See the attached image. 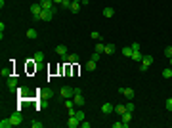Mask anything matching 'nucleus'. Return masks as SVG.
<instances>
[{"mask_svg": "<svg viewBox=\"0 0 172 128\" xmlns=\"http://www.w3.org/2000/svg\"><path fill=\"white\" fill-rule=\"evenodd\" d=\"M59 96L63 98V100H69V98L75 96V88H71V86H63L61 90H59Z\"/></svg>", "mask_w": 172, "mask_h": 128, "instance_id": "f257e3e1", "label": "nucleus"}, {"mask_svg": "<svg viewBox=\"0 0 172 128\" xmlns=\"http://www.w3.org/2000/svg\"><path fill=\"white\" fill-rule=\"evenodd\" d=\"M73 101H75V105H77V107H82V105H84V98H82V94H80V88H75Z\"/></svg>", "mask_w": 172, "mask_h": 128, "instance_id": "f03ea898", "label": "nucleus"}, {"mask_svg": "<svg viewBox=\"0 0 172 128\" xmlns=\"http://www.w3.org/2000/svg\"><path fill=\"white\" fill-rule=\"evenodd\" d=\"M54 15H55V6H54L52 10H42L40 17H42V21H52V19H54Z\"/></svg>", "mask_w": 172, "mask_h": 128, "instance_id": "7ed1b4c3", "label": "nucleus"}, {"mask_svg": "<svg viewBox=\"0 0 172 128\" xmlns=\"http://www.w3.org/2000/svg\"><path fill=\"white\" fill-rule=\"evenodd\" d=\"M122 128H128L130 126V120H132V113L130 111H126V113H122Z\"/></svg>", "mask_w": 172, "mask_h": 128, "instance_id": "20e7f679", "label": "nucleus"}, {"mask_svg": "<svg viewBox=\"0 0 172 128\" xmlns=\"http://www.w3.org/2000/svg\"><path fill=\"white\" fill-rule=\"evenodd\" d=\"M10 120H12V124H14V126H21V124H23V117H21L19 113H14L12 117H10Z\"/></svg>", "mask_w": 172, "mask_h": 128, "instance_id": "39448f33", "label": "nucleus"}, {"mask_svg": "<svg viewBox=\"0 0 172 128\" xmlns=\"http://www.w3.org/2000/svg\"><path fill=\"white\" fill-rule=\"evenodd\" d=\"M119 94H122V96H126L128 100H132V98H134V90H132V88H119Z\"/></svg>", "mask_w": 172, "mask_h": 128, "instance_id": "423d86ee", "label": "nucleus"}, {"mask_svg": "<svg viewBox=\"0 0 172 128\" xmlns=\"http://www.w3.org/2000/svg\"><path fill=\"white\" fill-rule=\"evenodd\" d=\"M31 14H33V15H40V14H42V6H40V2H35V4L31 6Z\"/></svg>", "mask_w": 172, "mask_h": 128, "instance_id": "0eeeda50", "label": "nucleus"}, {"mask_svg": "<svg viewBox=\"0 0 172 128\" xmlns=\"http://www.w3.org/2000/svg\"><path fill=\"white\" fill-rule=\"evenodd\" d=\"M78 124H80V120H78L75 115H71V117H69V120H67V126H69V128H77Z\"/></svg>", "mask_w": 172, "mask_h": 128, "instance_id": "6e6552de", "label": "nucleus"}, {"mask_svg": "<svg viewBox=\"0 0 172 128\" xmlns=\"http://www.w3.org/2000/svg\"><path fill=\"white\" fill-rule=\"evenodd\" d=\"M8 88L10 90H15V88H17V77H15V75H12V77L8 78Z\"/></svg>", "mask_w": 172, "mask_h": 128, "instance_id": "1a4fd4ad", "label": "nucleus"}, {"mask_svg": "<svg viewBox=\"0 0 172 128\" xmlns=\"http://www.w3.org/2000/svg\"><path fill=\"white\" fill-rule=\"evenodd\" d=\"M42 6V10H52L54 8V0H38Z\"/></svg>", "mask_w": 172, "mask_h": 128, "instance_id": "9d476101", "label": "nucleus"}, {"mask_svg": "<svg viewBox=\"0 0 172 128\" xmlns=\"http://www.w3.org/2000/svg\"><path fill=\"white\" fill-rule=\"evenodd\" d=\"M55 54L58 55H67V46H63V44H59V46H55Z\"/></svg>", "mask_w": 172, "mask_h": 128, "instance_id": "9b49d317", "label": "nucleus"}, {"mask_svg": "<svg viewBox=\"0 0 172 128\" xmlns=\"http://www.w3.org/2000/svg\"><path fill=\"white\" fill-rule=\"evenodd\" d=\"M111 111H115V107L111 105V103H103V105H101V113L103 115H109Z\"/></svg>", "mask_w": 172, "mask_h": 128, "instance_id": "f8f14e48", "label": "nucleus"}, {"mask_svg": "<svg viewBox=\"0 0 172 128\" xmlns=\"http://www.w3.org/2000/svg\"><path fill=\"white\" fill-rule=\"evenodd\" d=\"M0 75H2V77H6V78H10V77H12V65H8V67H2Z\"/></svg>", "mask_w": 172, "mask_h": 128, "instance_id": "ddd939ff", "label": "nucleus"}, {"mask_svg": "<svg viewBox=\"0 0 172 128\" xmlns=\"http://www.w3.org/2000/svg\"><path fill=\"white\" fill-rule=\"evenodd\" d=\"M73 12V14H78V10H80V2L78 0H73V4H71V8H69Z\"/></svg>", "mask_w": 172, "mask_h": 128, "instance_id": "4468645a", "label": "nucleus"}, {"mask_svg": "<svg viewBox=\"0 0 172 128\" xmlns=\"http://www.w3.org/2000/svg\"><path fill=\"white\" fill-rule=\"evenodd\" d=\"M33 61H35V63H42V61H44V52H36Z\"/></svg>", "mask_w": 172, "mask_h": 128, "instance_id": "2eb2a0df", "label": "nucleus"}, {"mask_svg": "<svg viewBox=\"0 0 172 128\" xmlns=\"http://www.w3.org/2000/svg\"><path fill=\"white\" fill-rule=\"evenodd\" d=\"M96 52H98V54H103V52H105V44L101 40L96 42Z\"/></svg>", "mask_w": 172, "mask_h": 128, "instance_id": "dca6fc26", "label": "nucleus"}, {"mask_svg": "<svg viewBox=\"0 0 172 128\" xmlns=\"http://www.w3.org/2000/svg\"><path fill=\"white\" fill-rule=\"evenodd\" d=\"M14 124H12V120L10 119H2L0 120V128H12Z\"/></svg>", "mask_w": 172, "mask_h": 128, "instance_id": "f3484780", "label": "nucleus"}, {"mask_svg": "<svg viewBox=\"0 0 172 128\" xmlns=\"http://www.w3.org/2000/svg\"><path fill=\"white\" fill-rule=\"evenodd\" d=\"M151 63H153V57H151V55H144V57H141V65H147V67H149Z\"/></svg>", "mask_w": 172, "mask_h": 128, "instance_id": "a211bd4d", "label": "nucleus"}, {"mask_svg": "<svg viewBox=\"0 0 172 128\" xmlns=\"http://www.w3.org/2000/svg\"><path fill=\"white\" fill-rule=\"evenodd\" d=\"M115 50H117V48H115V44H105V52H103V54H109V55H111V54H115Z\"/></svg>", "mask_w": 172, "mask_h": 128, "instance_id": "6ab92c4d", "label": "nucleus"}, {"mask_svg": "<svg viewBox=\"0 0 172 128\" xmlns=\"http://www.w3.org/2000/svg\"><path fill=\"white\" fill-rule=\"evenodd\" d=\"M103 15H105V17H113V15H115V10L107 6V8H103Z\"/></svg>", "mask_w": 172, "mask_h": 128, "instance_id": "aec40b11", "label": "nucleus"}, {"mask_svg": "<svg viewBox=\"0 0 172 128\" xmlns=\"http://www.w3.org/2000/svg\"><path fill=\"white\" fill-rule=\"evenodd\" d=\"M36 37H38L36 29H29V31H27V38H31V40H33V38H36Z\"/></svg>", "mask_w": 172, "mask_h": 128, "instance_id": "412c9836", "label": "nucleus"}, {"mask_svg": "<svg viewBox=\"0 0 172 128\" xmlns=\"http://www.w3.org/2000/svg\"><path fill=\"white\" fill-rule=\"evenodd\" d=\"M115 113H117V115L126 113V105H115Z\"/></svg>", "mask_w": 172, "mask_h": 128, "instance_id": "4be33fe9", "label": "nucleus"}, {"mask_svg": "<svg viewBox=\"0 0 172 128\" xmlns=\"http://www.w3.org/2000/svg\"><path fill=\"white\" fill-rule=\"evenodd\" d=\"M96 63H98V61L90 60V61H88V63H86V71H94V69H96Z\"/></svg>", "mask_w": 172, "mask_h": 128, "instance_id": "5701e85b", "label": "nucleus"}, {"mask_svg": "<svg viewBox=\"0 0 172 128\" xmlns=\"http://www.w3.org/2000/svg\"><path fill=\"white\" fill-rule=\"evenodd\" d=\"M163 77H164V78H170V77H172V67L163 69Z\"/></svg>", "mask_w": 172, "mask_h": 128, "instance_id": "b1692460", "label": "nucleus"}, {"mask_svg": "<svg viewBox=\"0 0 172 128\" xmlns=\"http://www.w3.org/2000/svg\"><path fill=\"white\" fill-rule=\"evenodd\" d=\"M122 54L126 55V57H132V48L130 46H124V48H122Z\"/></svg>", "mask_w": 172, "mask_h": 128, "instance_id": "393cba45", "label": "nucleus"}, {"mask_svg": "<svg viewBox=\"0 0 172 128\" xmlns=\"http://www.w3.org/2000/svg\"><path fill=\"white\" fill-rule=\"evenodd\" d=\"M75 117H77V119H78V120H80V122H82V120H84V111H82V109L75 111Z\"/></svg>", "mask_w": 172, "mask_h": 128, "instance_id": "a878e982", "label": "nucleus"}, {"mask_svg": "<svg viewBox=\"0 0 172 128\" xmlns=\"http://www.w3.org/2000/svg\"><path fill=\"white\" fill-rule=\"evenodd\" d=\"M90 37L94 38L96 42H98V40H101V35H100V33H98V31H92V33H90Z\"/></svg>", "mask_w": 172, "mask_h": 128, "instance_id": "bb28decb", "label": "nucleus"}, {"mask_svg": "<svg viewBox=\"0 0 172 128\" xmlns=\"http://www.w3.org/2000/svg\"><path fill=\"white\" fill-rule=\"evenodd\" d=\"M71 4H73V0H63V2H61V8L69 10V8H71Z\"/></svg>", "mask_w": 172, "mask_h": 128, "instance_id": "cd10ccee", "label": "nucleus"}, {"mask_svg": "<svg viewBox=\"0 0 172 128\" xmlns=\"http://www.w3.org/2000/svg\"><path fill=\"white\" fill-rule=\"evenodd\" d=\"M31 126H33V128H42V126H44V122H40V120H33Z\"/></svg>", "mask_w": 172, "mask_h": 128, "instance_id": "c85d7f7f", "label": "nucleus"}, {"mask_svg": "<svg viewBox=\"0 0 172 128\" xmlns=\"http://www.w3.org/2000/svg\"><path fill=\"white\" fill-rule=\"evenodd\" d=\"M164 107H166L168 111H172V98H168V100L164 101Z\"/></svg>", "mask_w": 172, "mask_h": 128, "instance_id": "c756f323", "label": "nucleus"}, {"mask_svg": "<svg viewBox=\"0 0 172 128\" xmlns=\"http://www.w3.org/2000/svg\"><path fill=\"white\" fill-rule=\"evenodd\" d=\"M132 60L140 61V60H141V54H140V52H132Z\"/></svg>", "mask_w": 172, "mask_h": 128, "instance_id": "7c9ffc66", "label": "nucleus"}, {"mask_svg": "<svg viewBox=\"0 0 172 128\" xmlns=\"http://www.w3.org/2000/svg\"><path fill=\"white\" fill-rule=\"evenodd\" d=\"M17 92H21V96H27V94H29V88H27V86H21Z\"/></svg>", "mask_w": 172, "mask_h": 128, "instance_id": "2f4dec72", "label": "nucleus"}, {"mask_svg": "<svg viewBox=\"0 0 172 128\" xmlns=\"http://www.w3.org/2000/svg\"><path fill=\"white\" fill-rule=\"evenodd\" d=\"M130 48H132V52H140V44H138V42L130 44Z\"/></svg>", "mask_w": 172, "mask_h": 128, "instance_id": "473e14b6", "label": "nucleus"}, {"mask_svg": "<svg viewBox=\"0 0 172 128\" xmlns=\"http://www.w3.org/2000/svg\"><path fill=\"white\" fill-rule=\"evenodd\" d=\"M134 109H136V105H134V103H126V111L134 113Z\"/></svg>", "mask_w": 172, "mask_h": 128, "instance_id": "72a5a7b5", "label": "nucleus"}, {"mask_svg": "<svg viewBox=\"0 0 172 128\" xmlns=\"http://www.w3.org/2000/svg\"><path fill=\"white\" fill-rule=\"evenodd\" d=\"M164 55H166V57H172V46H168L166 50H164Z\"/></svg>", "mask_w": 172, "mask_h": 128, "instance_id": "f704fd0d", "label": "nucleus"}, {"mask_svg": "<svg viewBox=\"0 0 172 128\" xmlns=\"http://www.w3.org/2000/svg\"><path fill=\"white\" fill-rule=\"evenodd\" d=\"M90 60H94V61H100V54H98V52H94V54H92V57Z\"/></svg>", "mask_w": 172, "mask_h": 128, "instance_id": "c9c22d12", "label": "nucleus"}, {"mask_svg": "<svg viewBox=\"0 0 172 128\" xmlns=\"http://www.w3.org/2000/svg\"><path fill=\"white\" fill-rule=\"evenodd\" d=\"M147 69H149V67H147V65H140V71H141V73H145Z\"/></svg>", "mask_w": 172, "mask_h": 128, "instance_id": "e433bc0d", "label": "nucleus"}, {"mask_svg": "<svg viewBox=\"0 0 172 128\" xmlns=\"http://www.w3.org/2000/svg\"><path fill=\"white\" fill-rule=\"evenodd\" d=\"M113 128H122V120L121 122H113Z\"/></svg>", "mask_w": 172, "mask_h": 128, "instance_id": "4c0bfd02", "label": "nucleus"}, {"mask_svg": "<svg viewBox=\"0 0 172 128\" xmlns=\"http://www.w3.org/2000/svg\"><path fill=\"white\" fill-rule=\"evenodd\" d=\"M80 126H82V128H90V122H84V120H82Z\"/></svg>", "mask_w": 172, "mask_h": 128, "instance_id": "58836bf2", "label": "nucleus"}, {"mask_svg": "<svg viewBox=\"0 0 172 128\" xmlns=\"http://www.w3.org/2000/svg\"><path fill=\"white\" fill-rule=\"evenodd\" d=\"M61 2H63V0H54V4H61Z\"/></svg>", "mask_w": 172, "mask_h": 128, "instance_id": "ea45409f", "label": "nucleus"}, {"mask_svg": "<svg viewBox=\"0 0 172 128\" xmlns=\"http://www.w3.org/2000/svg\"><path fill=\"white\" fill-rule=\"evenodd\" d=\"M168 60H170V67H172V57H168Z\"/></svg>", "mask_w": 172, "mask_h": 128, "instance_id": "a19ab883", "label": "nucleus"}, {"mask_svg": "<svg viewBox=\"0 0 172 128\" xmlns=\"http://www.w3.org/2000/svg\"><path fill=\"white\" fill-rule=\"evenodd\" d=\"M78 2H80V0H78Z\"/></svg>", "mask_w": 172, "mask_h": 128, "instance_id": "79ce46f5", "label": "nucleus"}]
</instances>
